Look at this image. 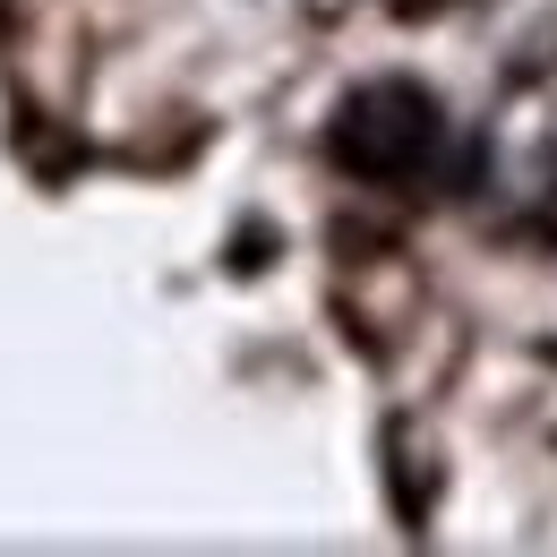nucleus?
Returning a JSON list of instances; mask_svg holds the SVG:
<instances>
[{"label":"nucleus","mask_w":557,"mask_h":557,"mask_svg":"<svg viewBox=\"0 0 557 557\" xmlns=\"http://www.w3.org/2000/svg\"><path fill=\"white\" fill-rule=\"evenodd\" d=\"M437 138H446V112H437V95L420 77H369V86H351L344 112L326 121V154L344 163L351 181H386V189L420 181Z\"/></svg>","instance_id":"nucleus-1"}]
</instances>
